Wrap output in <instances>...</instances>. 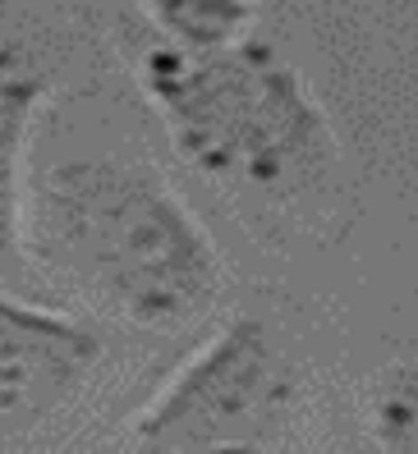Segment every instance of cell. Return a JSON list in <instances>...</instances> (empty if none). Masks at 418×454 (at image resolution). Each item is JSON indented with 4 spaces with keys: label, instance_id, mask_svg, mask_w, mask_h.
<instances>
[{
    "label": "cell",
    "instance_id": "6da1fadb",
    "mask_svg": "<svg viewBox=\"0 0 418 454\" xmlns=\"http://www.w3.org/2000/svg\"><path fill=\"white\" fill-rule=\"evenodd\" d=\"M19 234L51 280L143 331L193 322L225 285L207 225L138 156L92 152L46 166L23 184Z\"/></svg>",
    "mask_w": 418,
    "mask_h": 454
},
{
    "label": "cell",
    "instance_id": "7a4b0ae2",
    "mask_svg": "<svg viewBox=\"0 0 418 454\" xmlns=\"http://www.w3.org/2000/svg\"><path fill=\"white\" fill-rule=\"evenodd\" d=\"M134 78L175 156L217 189L290 198L335 161L327 111L304 74L253 33L217 51L152 42Z\"/></svg>",
    "mask_w": 418,
    "mask_h": 454
},
{
    "label": "cell",
    "instance_id": "3957f363",
    "mask_svg": "<svg viewBox=\"0 0 418 454\" xmlns=\"http://www.w3.org/2000/svg\"><path fill=\"white\" fill-rule=\"evenodd\" d=\"M299 409V367L280 335L234 312L170 372L134 418L138 454H276Z\"/></svg>",
    "mask_w": 418,
    "mask_h": 454
},
{
    "label": "cell",
    "instance_id": "277c9868",
    "mask_svg": "<svg viewBox=\"0 0 418 454\" xmlns=\"http://www.w3.org/2000/svg\"><path fill=\"white\" fill-rule=\"evenodd\" d=\"M106 340L78 317L0 294V454H23L88 390Z\"/></svg>",
    "mask_w": 418,
    "mask_h": 454
},
{
    "label": "cell",
    "instance_id": "5b68a950",
    "mask_svg": "<svg viewBox=\"0 0 418 454\" xmlns=\"http://www.w3.org/2000/svg\"><path fill=\"white\" fill-rule=\"evenodd\" d=\"M56 92V65L33 42L0 33V271L23 257V184L42 106Z\"/></svg>",
    "mask_w": 418,
    "mask_h": 454
},
{
    "label": "cell",
    "instance_id": "8992f818",
    "mask_svg": "<svg viewBox=\"0 0 418 454\" xmlns=\"http://www.w3.org/2000/svg\"><path fill=\"white\" fill-rule=\"evenodd\" d=\"M143 14L179 51H217L253 33L257 0H143Z\"/></svg>",
    "mask_w": 418,
    "mask_h": 454
},
{
    "label": "cell",
    "instance_id": "52a82bcc",
    "mask_svg": "<svg viewBox=\"0 0 418 454\" xmlns=\"http://www.w3.org/2000/svg\"><path fill=\"white\" fill-rule=\"evenodd\" d=\"M373 436L386 454H414L418 441V395H414V372L396 367L386 377L382 395L373 399Z\"/></svg>",
    "mask_w": 418,
    "mask_h": 454
}]
</instances>
